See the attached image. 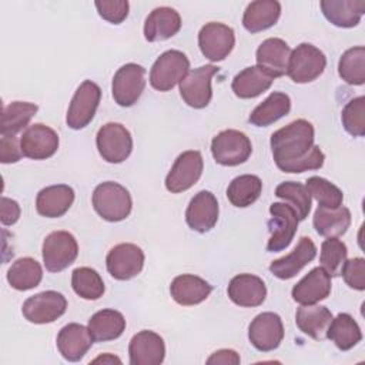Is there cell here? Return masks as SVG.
<instances>
[{
	"instance_id": "6da1fadb",
	"label": "cell",
	"mask_w": 365,
	"mask_h": 365,
	"mask_svg": "<svg viewBox=\"0 0 365 365\" xmlns=\"http://www.w3.org/2000/svg\"><path fill=\"white\" fill-rule=\"evenodd\" d=\"M314 125L298 118L271 134V151L277 167L284 173H304L324 165L325 155L314 144Z\"/></svg>"
},
{
	"instance_id": "7a4b0ae2",
	"label": "cell",
	"mask_w": 365,
	"mask_h": 365,
	"mask_svg": "<svg viewBox=\"0 0 365 365\" xmlns=\"http://www.w3.org/2000/svg\"><path fill=\"white\" fill-rule=\"evenodd\" d=\"M94 211L106 221L125 220L133 208V200L125 187L114 181H106L94 188L91 197Z\"/></svg>"
},
{
	"instance_id": "3957f363",
	"label": "cell",
	"mask_w": 365,
	"mask_h": 365,
	"mask_svg": "<svg viewBox=\"0 0 365 365\" xmlns=\"http://www.w3.org/2000/svg\"><path fill=\"white\" fill-rule=\"evenodd\" d=\"M190 71V60L180 50L164 51L150 70V84L158 91H170Z\"/></svg>"
},
{
	"instance_id": "277c9868",
	"label": "cell",
	"mask_w": 365,
	"mask_h": 365,
	"mask_svg": "<svg viewBox=\"0 0 365 365\" xmlns=\"http://www.w3.org/2000/svg\"><path fill=\"white\" fill-rule=\"evenodd\" d=\"M327 67L325 54L309 43H301L291 51L287 74L298 84L311 83L317 80Z\"/></svg>"
},
{
	"instance_id": "5b68a950",
	"label": "cell",
	"mask_w": 365,
	"mask_h": 365,
	"mask_svg": "<svg viewBox=\"0 0 365 365\" xmlns=\"http://www.w3.org/2000/svg\"><path fill=\"white\" fill-rule=\"evenodd\" d=\"M252 153L250 138L238 130H224L211 141V154L217 164L235 167L245 163Z\"/></svg>"
},
{
	"instance_id": "8992f818",
	"label": "cell",
	"mask_w": 365,
	"mask_h": 365,
	"mask_svg": "<svg viewBox=\"0 0 365 365\" xmlns=\"http://www.w3.org/2000/svg\"><path fill=\"white\" fill-rule=\"evenodd\" d=\"M43 262L47 271L60 272L70 267L78 255V244L68 231H53L43 241Z\"/></svg>"
},
{
	"instance_id": "52a82bcc",
	"label": "cell",
	"mask_w": 365,
	"mask_h": 365,
	"mask_svg": "<svg viewBox=\"0 0 365 365\" xmlns=\"http://www.w3.org/2000/svg\"><path fill=\"white\" fill-rule=\"evenodd\" d=\"M96 144L103 160L111 164L125 161L133 151V137L120 123L104 124L97 131Z\"/></svg>"
},
{
	"instance_id": "ba28073f",
	"label": "cell",
	"mask_w": 365,
	"mask_h": 365,
	"mask_svg": "<svg viewBox=\"0 0 365 365\" xmlns=\"http://www.w3.org/2000/svg\"><path fill=\"white\" fill-rule=\"evenodd\" d=\"M101 98V88L91 80H84L76 90L67 110L66 123L73 130L87 127L96 115Z\"/></svg>"
},
{
	"instance_id": "9c48e42d",
	"label": "cell",
	"mask_w": 365,
	"mask_h": 365,
	"mask_svg": "<svg viewBox=\"0 0 365 365\" xmlns=\"http://www.w3.org/2000/svg\"><path fill=\"white\" fill-rule=\"evenodd\" d=\"M269 212L271 218L268 221V230L271 235L267 242V251L278 252L292 242L299 220L294 208L285 202L271 204Z\"/></svg>"
},
{
	"instance_id": "30bf717a",
	"label": "cell",
	"mask_w": 365,
	"mask_h": 365,
	"mask_svg": "<svg viewBox=\"0 0 365 365\" xmlns=\"http://www.w3.org/2000/svg\"><path fill=\"white\" fill-rule=\"evenodd\" d=\"M145 88V68L135 63H127L121 66L111 84V93L114 101L121 107L134 106Z\"/></svg>"
},
{
	"instance_id": "8fae6325",
	"label": "cell",
	"mask_w": 365,
	"mask_h": 365,
	"mask_svg": "<svg viewBox=\"0 0 365 365\" xmlns=\"http://www.w3.org/2000/svg\"><path fill=\"white\" fill-rule=\"evenodd\" d=\"M218 73L214 64H205L187 73L180 81V94L184 103L192 108H204L212 97L211 78Z\"/></svg>"
},
{
	"instance_id": "7c38bea8",
	"label": "cell",
	"mask_w": 365,
	"mask_h": 365,
	"mask_svg": "<svg viewBox=\"0 0 365 365\" xmlns=\"http://www.w3.org/2000/svg\"><path fill=\"white\" fill-rule=\"evenodd\" d=\"M202 170L204 161L201 153L197 150L184 151L177 157L167 174L165 188L173 194L190 190L200 180Z\"/></svg>"
},
{
	"instance_id": "4fadbf2b",
	"label": "cell",
	"mask_w": 365,
	"mask_h": 365,
	"mask_svg": "<svg viewBox=\"0 0 365 365\" xmlns=\"http://www.w3.org/2000/svg\"><path fill=\"white\" fill-rule=\"evenodd\" d=\"M144 259V252L138 245L123 242L108 251L106 257V267L113 278L118 281H127L141 272Z\"/></svg>"
},
{
	"instance_id": "5bb4252c",
	"label": "cell",
	"mask_w": 365,
	"mask_h": 365,
	"mask_svg": "<svg viewBox=\"0 0 365 365\" xmlns=\"http://www.w3.org/2000/svg\"><path fill=\"white\" fill-rule=\"evenodd\" d=\"M67 309V299L61 292L43 291L23 304V317L31 324H50L58 319Z\"/></svg>"
},
{
	"instance_id": "9a60e30c",
	"label": "cell",
	"mask_w": 365,
	"mask_h": 365,
	"mask_svg": "<svg viewBox=\"0 0 365 365\" xmlns=\"http://www.w3.org/2000/svg\"><path fill=\"white\" fill-rule=\"evenodd\" d=\"M198 46L210 61H222L235 46L234 30L224 23H207L198 33Z\"/></svg>"
},
{
	"instance_id": "2e32d148",
	"label": "cell",
	"mask_w": 365,
	"mask_h": 365,
	"mask_svg": "<svg viewBox=\"0 0 365 365\" xmlns=\"http://www.w3.org/2000/svg\"><path fill=\"white\" fill-rule=\"evenodd\" d=\"M248 339L261 352H269L279 346L284 339L282 319L275 312L258 314L248 327Z\"/></svg>"
},
{
	"instance_id": "e0dca14e",
	"label": "cell",
	"mask_w": 365,
	"mask_h": 365,
	"mask_svg": "<svg viewBox=\"0 0 365 365\" xmlns=\"http://www.w3.org/2000/svg\"><path fill=\"white\" fill-rule=\"evenodd\" d=\"M58 134L46 124L36 123L29 125L20 138L24 157L31 160H46L56 154L58 148Z\"/></svg>"
},
{
	"instance_id": "ac0fdd59",
	"label": "cell",
	"mask_w": 365,
	"mask_h": 365,
	"mask_svg": "<svg viewBox=\"0 0 365 365\" xmlns=\"http://www.w3.org/2000/svg\"><path fill=\"white\" fill-rule=\"evenodd\" d=\"M218 201L215 195L210 191H200L197 192L187 210H185V221L188 227L197 232H208L218 221Z\"/></svg>"
},
{
	"instance_id": "d6986e66",
	"label": "cell",
	"mask_w": 365,
	"mask_h": 365,
	"mask_svg": "<svg viewBox=\"0 0 365 365\" xmlns=\"http://www.w3.org/2000/svg\"><path fill=\"white\" fill-rule=\"evenodd\" d=\"M131 365H160L165 356L164 339L154 331L137 332L128 345Z\"/></svg>"
},
{
	"instance_id": "ffe728a7",
	"label": "cell",
	"mask_w": 365,
	"mask_h": 365,
	"mask_svg": "<svg viewBox=\"0 0 365 365\" xmlns=\"http://www.w3.org/2000/svg\"><path fill=\"white\" fill-rule=\"evenodd\" d=\"M93 341L94 339L88 331V327L71 322L58 331L56 344L58 352L66 361L77 362L83 359V356L91 348Z\"/></svg>"
},
{
	"instance_id": "44dd1931",
	"label": "cell",
	"mask_w": 365,
	"mask_h": 365,
	"mask_svg": "<svg viewBox=\"0 0 365 365\" xmlns=\"http://www.w3.org/2000/svg\"><path fill=\"white\" fill-rule=\"evenodd\" d=\"M317 255V247L309 237H301L297 247L285 257L274 259L269 271L279 279L294 278Z\"/></svg>"
},
{
	"instance_id": "7402d4cb",
	"label": "cell",
	"mask_w": 365,
	"mask_h": 365,
	"mask_svg": "<svg viewBox=\"0 0 365 365\" xmlns=\"http://www.w3.org/2000/svg\"><path fill=\"white\" fill-rule=\"evenodd\" d=\"M331 294V277L322 267L312 268L299 279L292 291V299L301 305H311L325 299Z\"/></svg>"
},
{
	"instance_id": "603a6c76",
	"label": "cell",
	"mask_w": 365,
	"mask_h": 365,
	"mask_svg": "<svg viewBox=\"0 0 365 365\" xmlns=\"http://www.w3.org/2000/svg\"><path fill=\"white\" fill-rule=\"evenodd\" d=\"M230 299L240 307L252 308L259 307L267 297L265 282L252 274L235 275L227 288Z\"/></svg>"
},
{
	"instance_id": "cb8c5ba5",
	"label": "cell",
	"mask_w": 365,
	"mask_h": 365,
	"mask_svg": "<svg viewBox=\"0 0 365 365\" xmlns=\"http://www.w3.org/2000/svg\"><path fill=\"white\" fill-rule=\"evenodd\" d=\"M291 56L289 46L278 37L264 40L257 48V66L269 73L274 78L287 74L288 61Z\"/></svg>"
},
{
	"instance_id": "d4e9b609",
	"label": "cell",
	"mask_w": 365,
	"mask_h": 365,
	"mask_svg": "<svg viewBox=\"0 0 365 365\" xmlns=\"http://www.w3.org/2000/svg\"><path fill=\"white\" fill-rule=\"evenodd\" d=\"M74 202V190L67 184L48 185L38 191L36 198V210L41 217H63Z\"/></svg>"
},
{
	"instance_id": "484cf974",
	"label": "cell",
	"mask_w": 365,
	"mask_h": 365,
	"mask_svg": "<svg viewBox=\"0 0 365 365\" xmlns=\"http://www.w3.org/2000/svg\"><path fill=\"white\" fill-rule=\"evenodd\" d=\"M181 29V17L177 10L163 6L154 9L144 21V37L147 41H163L175 36Z\"/></svg>"
},
{
	"instance_id": "4316f807",
	"label": "cell",
	"mask_w": 365,
	"mask_h": 365,
	"mask_svg": "<svg viewBox=\"0 0 365 365\" xmlns=\"http://www.w3.org/2000/svg\"><path fill=\"white\" fill-rule=\"evenodd\" d=\"M212 291V285H210L201 277L192 274H182L173 279L170 285V294L173 299L184 307L197 305L205 301Z\"/></svg>"
},
{
	"instance_id": "83f0119b",
	"label": "cell",
	"mask_w": 365,
	"mask_h": 365,
	"mask_svg": "<svg viewBox=\"0 0 365 365\" xmlns=\"http://www.w3.org/2000/svg\"><path fill=\"white\" fill-rule=\"evenodd\" d=\"M332 318L331 311L324 305H301L295 314V324L305 335L322 341L327 338Z\"/></svg>"
},
{
	"instance_id": "f1b7e54d",
	"label": "cell",
	"mask_w": 365,
	"mask_h": 365,
	"mask_svg": "<svg viewBox=\"0 0 365 365\" xmlns=\"http://www.w3.org/2000/svg\"><path fill=\"white\" fill-rule=\"evenodd\" d=\"M321 10L325 19L336 27H355L365 13L362 0H322Z\"/></svg>"
},
{
	"instance_id": "f546056e",
	"label": "cell",
	"mask_w": 365,
	"mask_h": 365,
	"mask_svg": "<svg viewBox=\"0 0 365 365\" xmlns=\"http://www.w3.org/2000/svg\"><path fill=\"white\" fill-rule=\"evenodd\" d=\"M281 16V4L277 0L251 1L242 16V26L250 33H259L272 27Z\"/></svg>"
},
{
	"instance_id": "4dcf8cb0",
	"label": "cell",
	"mask_w": 365,
	"mask_h": 365,
	"mask_svg": "<svg viewBox=\"0 0 365 365\" xmlns=\"http://www.w3.org/2000/svg\"><path fill=\"white\" fill-rule=\"evenodd\" d=\"M274 80L275 78L259 66H251L241 70L234 77L231 88L240 98H254L267 91Z\"/></svg>"
},
{
	"instance_id": "1f68e13d",
	"label": "cell",
	"mask_w": 365,
	"mask_h": 365,
	"mask_svg": "<svg viewBox=\"0 0 365 365\" xmlns=\"http://www.w3.org/2000/svg\"><path fill=\"white\" fill-rule=\"evenodd\" d=\"M315 231L327 238H338L346 232L351 225V211L346 207L327 208L318 207L314 214Z\"/></svg>"
},
{
	"instance_id": "d6a6232c",
	"label": "cell",
	"mask_w": 365,
	"mask_h": 365,
	"mask_svg": "<svg viewBox=\"0 0 365 365\" xmlns=\"http://www.w3.org/2000/svg\"><path fill=\"white\" fill-rule=\"evenodd\" d=\"M88 331L96 342L117 339L125 331V318L120 311L101 309L88 319Z\"/></svg>"
},
{
	"instance_id": "836d02e7",
	"label": "cell",
	"mask_w": 365,
	"mask_h": 365,
	"mask_svg": "<svg viewBox=\"0 0 365 365\" xmlns=\"http://www.w3.org/2000/svg\"><path fill=\"white\" fill-rule=\"evenodd\" d=\"M291 110V98L281 91L271 93L250 114L248 121L255 127H268L287 115Z\"/></svg>"
},
{
	"instance_id": "e575fe53",
	"label": "cell",
	"mask_w": 365,
	"mask_h": 365,
	"mask_svg": "<svg viewBox=\"0 0 365 365\" xmlns=\"http://www.w3.org/2000/svg\"><path fill=\"white\" fill-rule=\"evenodd\" d=\"M43 279L41 265L30 257L16 259L7 271V281L17 291L36 288Z\"/></svg>"
},
{
	"instance_id": "d590c367",
	"label": "cell",
	"mask_w": 365,
	"mask_h": 365,
	"mask_svg": "<svg viewBox=\"0 0 365 365\" xmlns=\"http://www.w3.org/2000/svg\"><path fill=\"white\" fill-rule=\"evenodd\" d=\"M327 338H329L338 349L349 351L362 339V332L356 321L349 314L342 312L332 318Z\"/></svg>"
},
{
	"instance_id": "8d00e7d4",
	"label": "cell",
	"mask_w": 365,
	"mask_h": 365,
	"mask_svg": "<svg viewBox=\"0 0 365 365\" xmlns=\"http://www.w3.org/2000/svg\"><path fill=\"white\" fill-rule=\"evenodd\" d=\"M262 191V181L259 177L252 174H244L240 177H235L228 188H227V198L228 201L238 207L245 208L254 204Z\"/></svg>"
},
{
	"instance_id": "74e56055",
	"label": "cell",
	"mask_w": 365,
	"mask_h": 365,
	"mask_svg": "<svg viewBox=\"0 0 365 365\" xmlns=\"http://www.w3.org/2000/svg\"><path fill=\"white\" fill-rule=\"evenodd\" d=\"M38 107L34 103L13 101L1 111V135H14L26 128L36 115Z\"/></svg>"
},
{
	"instance_id": "f35d334b",
	"label": "cell",
	"mask_w": 365,
	"mask_h": 365,
	"mask_svg": "<svg viewBox=\"0 0 365 365\" xmlns=\"http://www.w3.org/2000/svg\"><path fill=\"white\" fill-rule=\"evenodd\" d=\"M338 73L345 83L362 86L365 83V47L348 48L339 58Z\"/></svg>"
},
{
	"instance_id": "ab89813d",
	"label": "cell",
	"mask_w": 365,
	"mask_h": 365,
	"mask_svg": "<svg viewBox=\"0 0 365 365\" xmlns=\"http://www.w3.org/2000/svg\"><path fill=\"white\" fill-rule=\"evenodd\" d=\"M71 287L78 297L88 301L98 299L106 289L100 274L90 267H78L71 272Z\"/></svg>"
},
{
	"instance_id": "60d3db41",
	"label": "cell",
	"mask_w": 365,
	"mask_h": 365,
	"mask_svg": "<svg viewBox=\"0 0 365 365\" xmlns=\"http://www.w3.org/2000/svg\"><path fill=\"white\" fill-rule=\"evenodd\" d=\"M275 195L287 201L288 205L294 208L299 221L308 217L311 210V195L304 184L295 181L281 182L275 188Z\"/></svg>"
},
{
	"instance_id": "b9f144b4",
	"label": "cell",
	"mask_w": 365,
	"mask_h": 365,
	"mask_svg": "<svg viewBox=\"0 0 365 365\" xmlns=\"http://www.w3.org/2000/svg\"><path fill=\"white\" fill-rule=\"evenodd\" d=\"M305 187H307L309 195L318 201V207L336 208V207L342 205L344 194L331 181H328L322 177L314 175L307 180Z\"/></svg>"
},
{
	"instance_id": "7bdbcfd3",
	"label": "cell",
	"mask_w": 365,
	"mask_h": 365,
	"mask_svg": "<svg viewBox=\"0 0 365 365\" xmlns=\"http://www.w3.org/2000/svg\"><path fill=\"white\" fill-rule=\"evenodd\" d=\"M348 248L345 242L338 238H328L321 245L319 262L329 277L341 275V269L346 261Z\"/></svg>"
},
{
	"instance_id": "ee69618b",
	"label": "cell",
	"mask_w": 365,
	"mask_h": 365,
	"mask_svg": "<svg viewBox=\"0 0 365 365\" xmlns=\"http://www.w3.org/2000/svg\"><path fill=\"white\" fill-rule=\"evenodd\" d=\"M345 131L354 137L365 135V97L359 96L346 103L341 114Z\"/></svg>"
},
{
	"instance_id": "f6af8a7d",
	"label": "cell",
	"mask_w": 365,
	"mask_h": 365,
	"mask_svg": "<svg viewBox=\"0 0 365 365\" xmlns=\"http://www.w3.org/2000/svg\"><path fill=\"white\" fill-rule=\"evenodd\" d=\"M341 275L348 287L356 291H364L365 289V259L361 257L346 259L341 269Z\"/></svg>"
},
{
	"instance_id": "bcb514c9",
	"label": "cell",
	"mask_w": 365,
	"mask_h": 365,
	"mask_svg": "<svg viewBox=\"0 0 365 365\" xmlns=\"http://www.w3.org/2000/svg\"><path fill=\"white\" fill-rule=\"evenodd\" d=\"M96 9L104 20L113 24L123 23L128 16L130 4L127 0H103L96 1Z\"/></svg>"
},
{
	"instance_id": "7dc6e473",
	"label": "cell",
	"mask_w": 365,
	"mask_h": 365,
	"mask_svg": "<svg viewBox=\"0 0 365 365\" xmlns=\"http://www.w3.org/2000/svg\"><path fill=\"white\" fill-rule=\"evenodd\" d=\"M23 157L20 141L14 135H1L0 140V161L3 164L17 163Z\"/></svg>"
},
{
	"instance_id": "c3c4849f",
	"label": "cell",
	"mask_w": 365,
	"mask_h": 365,
	"mask_svg": "<svg viewBox=\"0 0 365 365\" xmlns=\"http://www.w3.org/2000/svg\"><path fill=\"white\" fill-rule=\"evenodd\" d=\"M19 217H20V205L17 204V201L7 197H1V202H0L1 224L13 225L14 222H17Z\"/></svg>"
},
{
	"instance_id": "681fc988",
	"label": "cell",
	"mask_w": 365,
	"mask_h": 365,
	"mask_svg": "<svg viewBox=\"0 0 365 365\" xmlns=\"http://www.w3.org/2000/svg\"><path fill=\"white\" fill-rule=\"evenodd\" d=\"M241 362L240 355L234 349H218L208 359L207 364H221V365H238Z\"/></svg>"
},
{
	"instance_id": "f907efd6",
	"label": "cell",
	"mask_w": 365,
	"mask_h": 365,
	"mask_svg": "<svg viewBox=\"0 0 365 365\" xmlns=\"http://www.w3.org/2000/svg\"><path fill=\"white\" fill-rule=\"evenodd\" d=\"M97 362H103V364H114V362H117V364H121V359L114 356V355H111V354H104V355H100L96 359H93V364H97Z\"/></svg>"
}]
</instances>
